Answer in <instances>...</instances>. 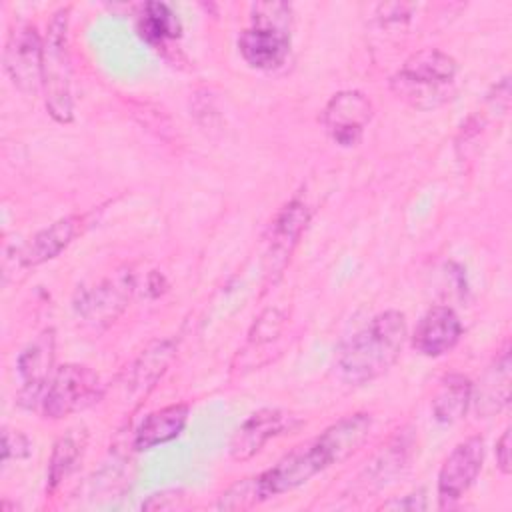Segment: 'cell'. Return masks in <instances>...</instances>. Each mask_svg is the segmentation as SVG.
<instances>
[{
    "label": "cell",
    "mask_w": 512,
    "mask_h": 512,
    "mask_svg": "<svg viewBox=\"0 0 512 512\" xmlns=\"http://www.w3.org/2000/svg\"><path fill=\"white\" fill-rule=\"evenodd\" d=\"M406 334L402 312H380L340 344L336 352L338 376L348 384H366L382 376L400 358Z\"/></svg>",
    "instance_id": "1"
},
{
    "label": "cell",
    "mask_w": 512,
    "mask_h": 512,
    "mask_svg": "<svg viewBox=\"0 0 512 512\" xmlns=\"http://www.w3.org/2000/svg\"><path fill=\"white\" fill-rule=\"evenodd\" d=\"M458 64L436 48H424L404 60L390 78L392 92L418 110H434L454 94Z\"/></svg>",
    "instance_id": "2"
},
{
    "label": "cell",
    "mask_w": 512,
    "mask_h": 512,
    "mask_svg": "<svg viewBox=\"0 0 512 512\" xmlns=\"http://www.w3.org/2000/svg\"><path fill=\"white\" fill-rule=\"evenodd\" d=\"M292 6L286 2H258L252 6V26L238 36L242 58L260 70L284 64L290 52Z\"/></svg>",
    "instance_id": "3"
},
{
    "label": "cell",
    "mask_w": 512,
    "mask_h": 512,
    "mask_svg": "<svg viewBox=\"0 0 512 512\" xmlns=\"http://www.w3.org/2000/svg\"><path fill=\"white\" fill-rule=\"evenodd\" d=\"M68 14L70 8H60L48 22L44 36V56H42V90L48 114L60 122L68 124L74 118V98H72V64L68 50Z\"/></svg>",
    "instance_id": "4"
},
{
    "label": "cell",
    "mask_w": 512,
    "mask_h": 512,
    "mask_svg": "<svg viewBox=\"0 0 512 512\" xmlns=\"http://www.w3.org/2000/svg\"><path fill=\"white\" fill-rule=\"evenodd\" d=\"M332 464H336V456L324 442L322 434H318L316 438L290 450L282 460L276 462V466L258 474L262 494L264 498H270L290 492Z\"/></svg>",
    "instance_id": "5"
},
{
    "label": "cell",
    "mask_w": 512,
    "mask_h": 512,
    "mask_svg": "<svg viewBox=\"0 0 512 512\" xmlns=\"http://www.w3.org/2000/svg\"><path fill=\"white\" fill-rule=\"evenodd\" d=\"M100 396L98 374L82 364H64L56 368L42 396V414L50 420H60L78 410H84Z\"/></svg>",
    "instance_id": "6"
},
{
    "label": "cell",
    "mask_w": 512,
    "mask_h": 512,
    "mask_svg": "<svg viewBox=\"0 0 512 512\" xmlns=\"http://www.w3.org/2000/svg\"><path fill=\"white\" fill-rule=\"evenodd\" d=\"M134 290V276L128 268H120L98 280L90 288H80L74 298V310L88 324L106 328L128 306Z\"/></svg>",
    "instance_id": "7"
},
{
    "label": "cell",
    "mask_w": 512,
    "mask_h": 512,
    "mask_svg": "<svg viewBox=\"0 0 512 512\" xmlns=\"http://www.w3.org/2000/svg\"><path fill=\"white\" fill-rule=\"evenodd\" d=\"M42 56L44 40L38 36L36 26L18 22L8 34L2 62L8 78L20 92L34 94L42 86Z\"/></svg>",
    "instance_id": "8"
},
{
    "label": "cell",
    "mask_w": 512,
    "mask_h": 512,
    "mask_svg": "<svg viewBox=\"0 0 512 512\" xmlns=\"http://www.w3.org/2000/svg\"><path fill=\"white\" fill-rule=\"evenodd\" d=\"M372 118V102L358 90L334 94L322 110L328 136L340 146H356Z\"/></svg>",
    "instance_id": "9"
},
{
    "label": "cell",
    "mask_w": 512,
    "mask_h": 512,
    "mask_svg": "<svg viewBox=\"0 0 512 512\" xmlns=\"http://www.w3.org/2000/svg\"><path fill=\"white\" fill-rule=\"evenodd\" d=\"M484 440L470 436L456 444L438 472L440 506H450L474 484L484 464Z\"/></svg>",
    "instance_id": "10"
},
{
    "label": "cell",
    "mask_w": 512,
    "mask_h": 512,
    "mask_svg": "<svg viewBox=\"0 0 512 512\" xmlns=\"http://www.w3.org/2000/svg\"><path fill=\"white\" fill-rule=\"evenodd\" d=\"M54 366V330H44L18 356L16 370L20 376L18 400L22 406H34L46 392Z\"/></svg>",
    "instance_id": "11"
},
{
    "label": "cell",
    "mask_w": 512,
    "mask_h": 512,
    "mask_svg": "<svg viewBox=\"0 0 512 512\" xmlns=\"http://www.w3.org/2000/svg\"><path fill=\"white\" fill-rule=\"evenodd\" d=\"M462 336V322L448 306H432L412 334V346L430 358L450 352Z\"/></svg>",
    "instance_id": "12"
},
{
    "label": "cell",
    "mask_w": 512,
    "mask_h": 512,
    "mask_svg": "<svg viewBox=\"0 0 512 512\" xmlns=\"http://www.w3.org/2000/svg\"><path fill=\"white\" fill-rule=\"evenodd\" d=\"M288 418L282 410L278 408H262L258 412H254L232 436L230 440V456L236 462H244L250 460L254 454H258L262 450V446L278 436L286 424Z\"/></svg>",
    "instance_id": "13"
},
{
    "label": "cell",
    "mask_w": 512,
    "mask_h": 512,
    "mask_svg": "<svg viewBox=\"0 0 512 512\" xmlns=\"http://www.w3.org/2000/svg\"><path fill=\"white\" fill-rule=\"evenodd\" d=\"M510 400V346L504 344L500 354L486 368L478 380L476 390L472 388V402L482 418L500 412Z\"/></svg>",
    "instance_id": "14"
},
{
    "label": "cell",
    "mask_w": 512,
    "mask_h": 512,
    "mask_svg": "<svg viewBox=\"0 0 512 512\" xmlns=\"http://www.w3.org/2000/svg\"><path fill=\"white\" fill-rule=\"evenodd\" d=\"M308 222V208L300 200H290L270 226V250L268 258L272 262V272H280L290 260L292 248L296 246L302 230Z\"/></svg>",
    "instance_id": "15"
},
{
    "label": "cell",
    "mask_w": 512,
    "mask_h": 512,
    "mask_svg": "<svg viewBox=\"0 0 512 512\" xmlns=\"http://www.w3.org/2000/svg\"><path fill=\"white\" fill-rule=\"evenodd\" d=\"M80 228V218L78 216H66L50 224L48 228L40 230L36 236H32L16 256V262L24 268L38 266L46 260H52L58 256L78 234Z\"/></svg>",
    "instance_id": "16"
},
{
    "label": "cell",
    "mask_w": 512,
    "mask_h": 512,
    "mask_svg": "<svg viewBox=\"0 0 512 512\" xmlns=\"http://www.w3.org/2000/svg\"><path fill=\"white\" fill-rule=\"evenodd\" d=\"M188 420V406L178 402L150 412L134 434L136 450H150L180 436Z\"/></svg>",
    "instance_id": "17"
},
{
    "label": "cell",
    "mask_w": 512,
    "mask_h": 512,
    "mask_svg": "<svg viewBox=\"0 0 512 512\" xmlns=\"http://www.w3.org/2000/svg\"><path fill=\"white\" fill-rule=\"evenodd\" d=\"M472 382L464 374H448L432 396V414L440 424H454L464 418L472 404Z\"/></svg>",
    "instance_id": "18"
},
{
    "label": "cell",
    "mask_w": 512,
    "mask_h": 512,
    "mask_svg": "<svg viewBox=\"0 0 512 512\" xmlns=\"http://www.w3.org/2000/svg\"><path fill=\"white\" fill-rule=\"evenodd\" d=\"M138 36L150 46H164L176 40L182 32V24L174 10L164 2H144L136 20Z\"/></svg>",
    "instance_id": "19"
},
{
    "label": "cell",
    "mask_w": 512,
    "mask_h": 512,
    "mask_svg": "<svg viewBox=\"0 0 512 512\" xmlns=\"http://www.w3.org/2000/svg\"><path fill=\"white\" fill-rule=\"evenodd\" d=\"M174 350H176V346L172 340H156L146 350H142V354L130 368V374H128L130 386L128 388L134 392L144 390V394H146L158 382V378L164 374L166 366L174 358Z\"/></svg>",
    "instance_id": "20"
},
{
    "label": "cell",
    "mask_w": 512,
    "mask_h": 512,
    "mask_svg": "<svg viewBox=\"0 0 512 512\" xmlns=\"http://www.w3.org/2000/svg\"><path fill=\"white\" fill-rule=\"evenodd\" d=\"M84 442V430H68L54 442L48 460V490H56L58 484L74 470L78 458L82 456Z\"/></svg>",
    "instance_id": "21"
},
{
    "label": "cell",
    "mask_w": 512,
    "mask_h": 512,
    "mask_svg": "<svg viewBox=\"0 0 512 512\" xmlns=\"http://www.w3.org/2000/svg\"><path fill=\"white\" fill-rule=\"evenodd\" d=\"M406 440L404 438H396L392 440L378 456H374V460L366 466V470L362 472V476L358 478L360 480V486H366V488H372V490H378L382 488L406 462Z\"/></svg>",
    "instance_id": "22"
},
{
    "label": "cell",
    "mask_w": 512,
    "mask_h": 512,
    "mask_svg": "<svg viewBox=\"0 0 512 512\" xmlns=\"http://www.w3.org/2000/svg\"><path fill=\"white\" fill-rule=\"evenodd\" d=\"M264 498L262 488H260V480L258 476H250L244 478L240 482H236L234 486H230L218 500L216 508L220 510H246L252 508L256 504H260Z\"/></svg>",
    "instance_id": "23"
},
{
    "label": "cell",
    "mask_w": 512,
    "mask_h": 512,
    "mask_svg": "<svg viewBox=\"0 0 512 512\" xmlns=\"http://www.w3.org/2000/svg\"><path fill=\"white\" fill-rule=\"evenodd\" d=\"M30 454V440L20 430H2V462L10 458H26Z\"/></svg>",
    "instance_id": "24"
},
{
    "label": "cell",
    "mask_w": 512,
    "mask_h": 512,
    "mask_svg": "<svg viewBox=\"0 0 512 512\" xmlns=\"http://www.w3.org/2000/svg\"><path fill=\"white\" fill-rule=\"evenodd\" d=\"M282 328V316L278 310H266L254 324V332L250 334V340L262 342V340H272Z\"/></svg>",
    "instance_id": "25"
},
{
    "label": "cell",
    "mask_w": 512,
    "mask_h": 512,
    "mask_svg": "<svg viewBox=\"0 0 512 512\" xmlns=\"http://www.w3.org/2000/svg\"><path fill=\"white\" fill-rule=\"evenodd\" d=\"M496 466L502 474H510V428L502 432V436L496 440Z\"/></svg>",
    "instance_id": "26"
},
{
    "label": "cell",
    "mask_w": 512,
    "mask_h": 512,
    "mask_svg": "<svg viewBox=\"0 0 512 512\" xmlns=\"http://www.w3.org/2000/svg\"><path fill=\"white\" fill-rule=\"evenodd\" d=\"M420 494H410V496H404V500H394V502H388V504H384V508H396V510H406V508H410V510H422V508H426V504H424V500H416Z\"/></svg>",
    "instance_id": "27"
}]
</instances>
